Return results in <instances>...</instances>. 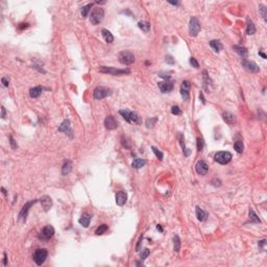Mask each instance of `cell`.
<instances>
[{"label": "cell", "mask_w": 267, "mask_h": 267, "mask_svg": "<svg viewBox=\"0 0 267 267\" xmlns=\"http://www.w3.org/2000/svg\"><path fill=\"white\" fill-rule=\"evenodd\" d=\"M99 71L102 73H108L111 75H125V74H130V71L128 69H117L114 67H107V66H101L99 68Z\"/></svg>", "instance_id": "6da1fadb"}, {"label": "cell", "mask_w": 267, "mask_h": 267, "mask_svg": "<svg viewBox=\"0 0 267 267\" xmlns=\"http://www.w3.org/2000/svg\"><path fill=\"white\" fill-rule=\"evenodd\" d=\"M120 115H122L125 121H127L128 123H139L140 121V116L138 113L136 112H132V111L128 110H121L119 111Z\"/></svg>", "instance_id": "7a4b0ae2"}, {"label": "cell", "mask_w": 267, "mask_h": 267, "mask_svg": "<svg viewBox=\"0 0 267 267\" xmlns=\"http://www.w3.org/2000/svg\"><path fill=\"white\" fill-rule=\"evenodd\" d=\"M103 17H105V11L101 8H95L90 16V21L93 25H97L103 20Z\"/></svg>", "instance_id": "3957f363"}, {"label": "cell", "mask_w": 267, "mask_h": 267, "mask_svg": "<svg viewBox=\"0 0 267 267\" xmlns=\"http://www.w3.org/2000/svg\"><path fill=\"white\" fill-rule=\"evenodd\" d=\"M47 256H48V252L45 248H39L33 254V261L37 265L41 266L42 264H44V262L46 261Z\"/></svg>", "instance_id": "277c9868"}, {"label": "cell", "mask_w": 267, "mask_h": 267, "mask_svg": "<svg viewBox=\"0 0 267 267\" xmlns=\"http://www.w3.org/2000/svg\"><path fill=\"white\" fill-rule=\"evenodd\" d=\"M201 29L200 23L196 17H192L189 22V33L192 37H196Z\"/></svg>", "instance_id": "5b68a950"}, {"label": "cell", "mask_w": 267, "mask_h": 267, "mask_svg": "<svg viewBox=\"0 0 267 267\" xmlns=\"http://www.w3.org/2000/svg\"><path fill=\"white\" fill-rule=\"evenodd\" d=\"M215 161L221 165H225L232 160V153L228 151H218L214 157Z\"/></svg>", "instance_id": "8992f818"}, {"label": "cell", "mask_w": 267, "mask_h": 267, "mask_svg": "<svg viewBox=\"0 0 267 267\" xmlns=\"http://www.w3.org/2000/svg\"><path fill=\"white\" fill-rule=\"evenodd\" d=\"M110 95H112V91H111V89L105 88V87H97V88H95L94 92H93L94 98L98 99V100L105 98V97L110 96Z\"/></svg>", "instance_id": "52a82bcc"}, {"label": "cell", "mask_w": 267, "mask_h": 267, "mask_svg": "<svg viewBox=\"0 0 267 267\" xmlns=\"http://www.w3.org/2000/svg\"><path fill=\"white\" fill-rule=\"evenodd\" d=\"M119 62L123 65H130L135 62V55L130 51H121L118 55Z\"/></svg>", "instance_id": "ba28073f"}, {"label": "cell", "mask_w": 267, "mask_h": 267, "mask_svg": "<svg viewBox=\"0 0 267 267\" xmlns=\"http://www.w3.org/2000/svg\"><path fill=\"white\" fill-rule=\"evenodd\" d=\"M54 235V228L52 225H46L39 234V238L42 240H49L53 237Z\"/></svg>", "instance_id": "9c48e42d"}, {"label": "cell", "mask_w": 267, "mask_h": 267, "mask_svg": "<svg viewBox=\"0 0 267 267\" xmlns=\"http://www.w3.org/2000/svg\"><path fill=\"white\" fill-rule=\"evenodd\" d=\"M37 201H38L37 199H33V200L29 201V203H26L25 205L23 206V208H22V210L20 211V213H19V220L20 221H22V222L26 221V217H27V214H28L29 208H30L33 205H35Z\"/></svg>", "instance_id": "30bf717a"}, {"label": "cell", "mask_w": 267, "mask_h": 267, "mask_svg": "<svg viewBox=\"0 0 267 267\" xmlns=\"http://www.w3.org/2000/svg\"><path fill=\"white\" fill-rule=\"evenodd\" d=\"M241 65H242V67H244V69H246L250 72H253V73H257V72L260 71L259 67H258V65L256 64V63L252 62V61L246 60V58L242 60Z\"/></svg>", "instance_id": "8fae6325"}, {"label": "cell", "mask_w": 267, "mask_h": 267, "mask_svg": "<svg viewBox=\"0 0 267 267\" xmlns=\"http://www.w3.org/2000/svg\"><path fill=\"white\" fill-rule=\"evenodd\" d=\"M190 88H191V83L190 81L185 80L183 81L182 87H181V95L184 98V100H188L190 97Z\"/></svg>", "instance_id": "7c38bea8"}, {"label": "cell", "mask_w": 267, "mask_h": 267, "mask_svg": "<svg viewBox=\"0 0 267 267\" xmlns=\"http://www.w3.org/2000/svg\"><path fill=\"white\" fill-rule=\"evenodd\" d=\"M195 169H196V172L198 174L206 175V174L208 173V171H209V166H208V164L205 161H198V162L196 163Z\"/></svg>", "instance_id": "4fadbf2b"}, {"label": "cell", "mask_w": 267, "mask_h": 267, "mask_svg": "<svg viewBox=\"0 0 267 267\" xmlns=\"http://www.w3.org/2000/svg\"><path fill=\"white\" fill-rule=\"evenodd\" d=\"M159 89L161 90L162 93H168V92L172 91L173 89V83L170 80H165V81H160L158 83Z\"/></svg>", "instance_id": "5bb4252c"}, {"label": "cell", "mask_w": 267, "mask_h": 267, "mask_svg": "<svg viewBox=\"0 0 267 267\" xmlns=\"http://www.w3.org/2000/svg\"><path fill=\"white\" fill-rule=\"evenodd\" d=\"M105 126L107 130H115L118 127V121L115 119L114 116H108L105 119Z\"/></svg>", "instance_id": "9a60e30c"}, {"label": "cell", "mask_w": 267, "mask_h": 267, "mask_svg": "<svg viewBox=\"0 0 267 267\" xmlns=\"http://www.w3.org/2000/svg\"><path fill=\"white\" fill-rule=\"evenodd\" d=\"M126 199H127V194L126 192L124 191H120V192H117L116 194V203L118 206H123L124 203H126Z\"/></svg>", "instance_id": "2e32d148"}, {"label": "cell", "mask_w": 267, "mask_h": 267, "mask_svg": "<svg viewBox=\"0 0 267 267\" xmlns=\"http://www.w3.org/2000/svg\"><path fill=\"white\" fill-rule=\"evenodd\" d=\"M91 218L92 216L90 214L88 213H85L83 215V216L80 218V220H78V222H80V225H81V227L83 228H88L90 225V222H91Z\"/></svg>", "instance_id": "e0dca14e"}, {"label": "cell", "mask_w": 267, "mask_h": 267, "mask_svg": "<svg viewBox=\"0 0 267 267\" xmlns=\"http://www.w3.org/2000/svg\"><path fill=\"white\" fill-rule=\"evenodd\" d=\"M58 130H60V132H63V133H66V134H68V135L71 136L72 130H71V127H70V120H65L64 122H63V123L61 124L60 127H58Z\"/></svg>", "instance_id": "ac0fdd59"}, {"label": "cell", "mask_w": 267, "mask_h": 267, "mask_svg": "<svg viewBox=\"0 0 267 267\" xmlns=\"http://www.w3.org/2000/svg\"><path fill=\"white\" fill-rule=\"evenodd\" d=\"M256 33V26L254 24V22L250 19V18H246V33L247 35H254Z\"/></svg>", "instance_id": "d6986e66"}, {"label": "cell", "mask_w": 267, "mask_h": 267, "mask_svg": "<svg viewBox=\"0 0 267 267\" xmlns=\"http://www.w3.org/2000/svg\"><path fill=\"white\" fill-rule=\"evenodd\" d=\"M222 118L228 124H234L235 122H236V117H235V115L232 114V113H230V112H225V113H223Z\"/></svg>", "instance_id": "ffe728a7"}, {"label": "cell", "mask_w": 267, "mask_h": 267, "mask_svg": "<svg viewBox=\"0 0 267 267\" xmlns=\"http://www.w3.org/2000/svg\"><path fill=\"white\" fill-rule=\"evenodd\" d=\"M41 203H42L43 208H44L45 211H48L49 209L51 208V206H52V200H51V198L49 197V196H44V197H42L40 199Z\"/></svg>", "instance_id": "44dd1931"}, {"label": "cell", "mask_w": 267, "mask_h": 267, "mask_svg": "<svg viewBox=\"0 0 267 267\" xmlns=\"http://www.w3.org/2000/svg\"><path fill=\"white\" fill-rule=\"evenodd\" d=\"M43 91H44V88L38 86V87L31 88V89L29 90V95H30L31 98H37V97H39L40 95L42 94Z\"/></svg>", "instance_id": "7402d4cb"}, {"label": "cell", "mask_w": 267, "mask_h": 267, "mask_svg": "<svg viewBox=\"0 0 267 267\" xmlns=\"http://www.w3.org/2000/svg\"><path fill=\"white\" fill-rule=\"evenodd\" d=\"M71 170H72V162L70 160H68L64 163V165H63L62 167V174L63 175H67V174L70 173Z\"/></svg>", "instance_id": "603a6c76"}, {"label": "cell", "mask_w": 267, "mask_h": 267, "mask_svg": "<svg viewBox=\"0 0 267 267\" xmlns=\"http://www.w3.org/2000/svg\"><path fill=\"white\" fill-rule=\"evenodd\" d=\"M145 164H146L145 160L140 159V158H137V159H135L133 161L132 166H133V168H135V169H140V168H142V167H143Z\"/></svg>", "instance_id": "cb8c5ba5"}, {"label": "cell", "mask_w": 267, "mask_h": 267, "mask_svg": "<svg viewBox=\"0 0 267 267\" xmlns=\"http://www.w3.org/2000/svg\"><path fill=\"white\" fill-rule=\"evenodd\" d=\"M101 33H102V37H103V39L105 40V42H107V43H113V41H114V37H113V35L108 30V29L103 28L102 30H101Z\"/></svg>", "instance_id": "d4e9b609"}, {"label": "cell", "mask_w": 267, "mask_h": 267, "mask_svg": "<svg viewBox=\"0 0 267 267\" xmlns=\"http://www.w3.org/2000/svg\"><path fill=\"white\" fill-rule=\"evenodd\" d=\"M210 46L213 48V50L215 51V52H219V51L222 49V44H221L219 41L217 40H212L211 42H210Z\"/></svg>", "instance_id": "484cf974"}, {"label": "cell", "mask_w": 267, "mask_h": 267, "mask_svg": "<svg viewBox=\"0 0 267 267\" xmlns=\"http://www.w3.org/2000/svg\"><path fill=\"white\" fill-rule=\"evenodd\" d=\"M233 49H234L235 51H236L237 53L239 54V55L241 56L242 58H245L246 55H247V50H246L244 47H241V46H234L233 47Z\"/></svg>", "instance_id": "4316f807"}, {"label": "cell", "mask_w": 267, "mask_h": 267, "mask_svg": "<svg viewBox=\"0 0 267 267\" xmlns=\"http://www.w3.org/2000/svg\"><path fill=\"white\" fill-rule=\"evenodd\" d=\"M196 217L199 221H203L207 218V213L199 207H196Z\"/></svg>", "instance_id": "83f0119b"}, {"label": "cell", "mask_w": 267, "mask_h": 267, "mask_svg": "<svg viewBox=\"0 0 267 267\" xmlns=\"http://www.w3.org/2000/svg\"><path fill=\"white\" fill-rule=\"evenodd\" d=\"M138 26H139V28H141L143 31H145V33H148L149 29H150V23L147 21H141L138 23Z\"/></svg>", "instance_id": "f1b7e54d"}, {"label": "cell", "mask_w": 267, "mask_h": 267, "mask_svg": "<svg viewBox=\"0 0 267 267\" xmlns=\"http://www.w3.org/2000/svg\"><path fill=\"white\" fill-rule=\"evenodd\" d=\"M173 248H174V252H180V248H181V240H180V237L177 235L173 237Z\"/></svg>", "instance_id": "f546056e"}, {"label": "cell", "mask_w": 267, "mask_h": 267, "mask_svg": "<svg viewBox=\"0 0 267 267\" xmlns=\"http://www.w3.org/2000/svg\"><path fill=\"white\" fill-rule=\"evenodd\" d=\"M212 83V80H210L209 75L207 74V71H203V86H205L206 89L209 91V85Z\"/></svg>", "instance_id": "4dcf8cb0"}, {"label": "cell", "mask_w": 267, "mask_h": 267, "mask_svg": "<svg viewBox=\"0 0 267 267\" xmlns=\"http://www.w3.org/2000/svg\"><path fill=\"white\" fill-rule=\"evenodd\" d=\"M180 143L181 145H182V148H183V151H184L185 155H190V149H187L186 147H185V140H184V136L183 135H180Z\"/></svg>", "instance_id": "1f68e13d"}, {"label": "cell", "mask_w": 267, "mask_h": 267, "mask_svg": "<svg viewBox=\"0 0 267 267\" xmlns=\"http://www.w3.org/2000/svg\"><path fill=\"white\" fill-rule=\"evenodd\" d=\"M92 6H93V3H89V4H87V5H85L83 8H81V16H83V18L88 16V14H89Z\"/></svg>", "instance_id": "d6a6232c"}, {"label": "cell", "mask_w": 267, "mask_h": 267, "mask_svg": "<svg viewBox=\"0 0 267 267\" xmlns=\"http://www.w3.org/2000/svg\"><path fill=\"white\" fill-rule=\"evenodd\" d=\"M250 221H252V222H257V223L261 222V220L259 219V217L257 216V214L255 213L253 209L250 210Z\"/></svg>", "instance_id": "836d02e7"}, {"label": "cell", "mask_w": 267, "mask_h": 267, "mask_svg": "<svg viewBox=\"0 0 267 267\" xmlns=\"http://www.w3.org/2000/svg\"><path fill=\"white\" fill-rule=\"evenodd\" d=\"M234 148L238 153H241L242 151H243V149H244V145H243V143H242L241 141H237V142H235V143H234Z\"/></svg>", "instance_id": "e575fe53"}, {"label": "cell", "mask_w": 267, "mask_h": 267, "mask_svg": "<svg viewBox=\"0 0 267 267\" xmlns=\"http://www.w3.org/2000/svg\"><path fill=\"white\" fill-rule=\"evenodd\" d=\"M107 231H108V225H101L100 227H98V228H97V230L95 231V234L99 236V235H102L103 233L107 232Z\"/></svg>", "instance_id": "d590c367"}, {"label": "cell", "mask_w": 267, "mask_h": 267, "mask_svg": "<svg viewBox=\"0 0 267 267\" xmlns=\"http://www.w3.org/2000/svg\"><path fill=\"white\" fill-rule=\"evenodd\" d=\"M151 149H152V151L155 152V157H157L160 161H162L163 160V152H162V151L159 150V149H158L157 147H155V146L151 147Z\"/></svg>", "instance_id": "8d00e7d4"}, {"label": "cell", "mask_w": 267, "mask_h": 267, "mask_svg": "<svg viewBox=\"0 0 267 267\" xmlns=\"http://www.w3.org/2000/svg\"><path fill=\"white\" fill-rule=\"evenodd\" d=\"M259 11H260V13H261L262 17H263V19L266 20V17H267V14H266L267 8H266V6L263 5V4H260V5H259Z\"/></svg>", "instance_id": "74e56055"}, {"label": "cell", "mask_w": 267, "mask_h": 267, "mask_svg": "<svg viewBox=\"0 0 267 267\" xmlns=\"http://www.w3.org/2000/svg\"><path fill=\"white\" fill-rule=\"evenodd\" d=\"M149 254H150V252H149V250H147V248H145V250H142L141 255H140V258H141L142 261H143V260H145L146 258L149 256Z\"/></svg>", "instance_id": "f35d334b"}, {"label": "cell", "mask_w": 267, "mask_h": 267, "mask_svg": "<svg viewBox=\"0 0 267 267\" xmlns=\"http://www.w3.org/2000/svg\"><path fill=\"white\" fill-rule=\"evenodd\" d=\"M171 113H172L173 115H181L182 114V111H181V108L177 107V105H173L172 108H171Z\"/></svg>", "instance_id": "ab89813d"}, {"label": "cell", "mask_w": 267, "mask_h": 267, "mask_svg": "<svg viewBox=\"0 0 267 267\" xmlns=\"http://www.w3.org/2000/svg\"><path fill=\"white\" fill-rule=\"evenodd\" d=\"M157 120H158L157 118L147 119V120H146V125H147V127H152V126H153V124H155V122H157Z\"/></svg>", "instance_id": "60d3db41"}, {"label": "cell", "mask_w": 267, "mask_h": 267, "mask_svg": "<svg viewBox=\"0 0 267 267\" xmlns=\"http://www.w3.org/2000/svg\"><path fill=\"white\" fill-rule=\"evenodd\" d=\"M203 148V140L201 138H197V150L201 151Z\"/></svg>", "instance_id": "b9f144b4"}, {"label": "cell", "mask_w": 267, "mask_h": 267, "mask_svg": "<svg viewBox=\"0 0 267 267\" xmlns=\"http://www.w3.org/2000/svg\"><path fill=\"white\" fill-rule=\"evenodd\" d=\"M190 64L192 65V67H194V68H198L199 67V64H198V62L197 61H196V58H190Z\"/></svg>", "instance_id": "7bdbcfd3"}, {"label": "cell", "mask_w": 267, "mask_h": 267, "mask_svg": "<svg viewBox=\"0 0 267 267\" xmlns=\"http://www.w3.org/2000/svg\"><path fill=\"white\" fill-rule=\"evenodd\" d=\"M10 141H11V145H12L13 148H14V149L17 148V144H16L15 140H14V138L12 137V136H11V137H10Z\"/></svg>", "instance_id": "ee69618b"}, {"label": "cell", "mask_w": 267, "mask_h": 267, "mask_svg": "<svg viewBox=\"0 0 267 267\" xmlns=\"http://www.w3.org/2000/svg\"><path fill=\"white\" fill-rule=\"evenodd\" d=\"M1 81H2V83H3L4 87H8V85H10V80H8L5 77H2Z\"/></svg>", "instance_id": "f6af8a7d"}, {"label": "cell", "mask_w": 267, "mask_h": 267, "mask_svg": "<svg viewBox=\"0 0 267 267\" xmlns=\"http://www.w3.org/2000/svg\"><path fill=\"white\" fill-rule=\"evenodd\" d=\"M166 62L169 63V64H174V61H173L172 56H170V55L166 56Z\"/></svg>", "instance_id": "bcb514c9"}, {"label": "cell", "mask_w": 267, "mask_h": 267, "mask_svg": "<svg viewBox=\"0 0 267 267\" xmlns=\"http://www.w3.org/2000/svg\"><path fill=\"white\" fill-rule=\"evenodd\" d=\"M266 244V240L265 239H264V240H261V241H259V243H258V245H259V247L260 248H263V246L265 245Z\"/></svg>", "instance_id": "7dc6e473"}, {"label": "cell", "mask_w": 267, "mask_h": 267, "mask_svg": "<svg viewBox=\"0 0 267 267\" xmlns=\"http://www.w3.org/2000/svg\"><path fill=\"white\" fill-rule=\"evenodd\" d=\"M3 265L4 266L8 265V256H6V253L3 254Z\"/></svg>", "instance_id": "c3c4849f"}, {"label": "cell", "mask_w": 267, "mask_h": 267, "mask_svg": "<svg viewBox=\"0 0 267 267\" xmlns=\"http://www.w3.org/2000/svg\"><path fill=\"white\" fill-rule=\"evenodd\" d=\"M1 118H5V108L1 107Z\"/></svg>", "instance_id": "681fc988"}, {"label": "cell", "mask_w": 267, "mask_h": 267, "mask_svg": "<svg viewBox=\"0 0 267 267\" xmlns=\"http://www.w3.org/2000/svg\"><path fill=\"white\" fill-rule=\"evenodd\" d=\"M199 98L201 99V101H203V105H206V99H205V97H203V94L201 93V92H200V94H199Z\"/></svg>", "instance_id": "f907efd6"}, {"label": "cell", "mask_w": 267, "mask_h": 267, "mask_svg": "<svg viewBox=\"0 0 267 267\" xmlns=\"http://www.w3.org/2000/svg\"><path fill=\"white\" fill-rule=\"evenodd\" d=\"M26 27H28V24L27 23H25V24H20V26H19V29H23V28H26Z\"/></svg>", "instance_id": "816d5d0a"}, {"label": "cell", "mask_w": 267, "mask_h": 267, "mask_svg": "<svg viewBox=\"0 0 267 267\" xmlns=\"http://www.w3.org/2000/svg\"><path fill=\"white\" fill-rule=\"evenodd\" d=\"M259 55H260V56H262V58H267L266 54H265V53H263V52H262V51H259Z\"/></svg>", "instance_id": "f5cc1de1"}, {"label": "cell", "mask_w": 267, "mask_h": 267, "mask_svg": "<svg viewBox=\"0 0 267 267\" xmlns=\"http://www.w3.org/2000/svg\"><path fill=\"white\" fill-rule=\"evenodd\" d=\"M169 3L173 4V5H178V4H180V2H170V1H169Z\"/></svg>", "instance_id": "db71d44e"}, {"label": "cell", "mask_w": 267, "mask_h": 267, "mask_svg": "<svg viewBox=\"0 0 267 267\" xmlns=\"http://www.w3.org/2000/svg\"><path fill=\"white\" fill-rule=\"evenodd\" d=\"M1 191H2V193H3V194H4V195H6V191H5V189H4V188H3V187H2V188H1Z\"/></svg>", "instance_id": "11a10c76"}, {"label": "cell", "mask_w": 267, "mask_h": 267, "mask_svg": "<svg viewBox=\"0 0 267 267\" xmlns=\"http://www.w3.org/2000/svg\"><path fill=\"white\" fill-rule=\"evenodd\" d=\"M157 228L160 231V232H163V228H162V227H161V225H157Z\"/></svg>", "instance_id": "9f6ffc18"}]
</instances>
